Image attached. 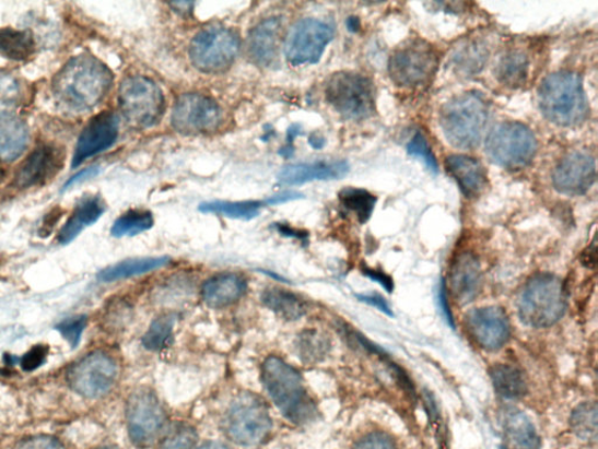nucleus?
<instances>
[{
	"label": "nucleus",
	"mask_w": 598,
	"mask_h": 449,
	"mask_svg": "<svg viewBox=\"0 0 598 449\" xmlns=\"http://www.w3.org/2000/svg\"><path fill=\"white\" fill-rule=\"evenodd\" d=\"M36 52V40L31 31L0 28V55L14 61H24Z\"/></svg>",
	"instance_id": "nucleus-30"
},
{
	"label": "nucleus",
	"mask_w": 598,
	"mask_h": 449,
	"mask_svg": "<svg viewBox=\"0 0 598 449\" xmlns=\"http://www.w3.org/2000/svg\"><path fill=\"white\" fill-rule=\"evenodd\" d=\"M113 73L104 62L82 55L68 61L54 80V94L66 109L85 111L96 107L113 85Z\"/></svg>",
	"instance_id": "nucleus-1"
},
{
	"label": "nucleus",
	"mask_w": 598,
	"mask_h": 449,
	"mask_svg": "<svg viewBox=\"0 0 598 449\" xmlns=\"http://www.w3.org/2000/svg\"><path fill=\"white\" fill-rule=\"evenodd\" d=\"M196 444V430L189 425L178 423L167 432L161 449H195Z\"/></svg>",
	"instance_id": "nucleus-40"
},
{
	"label": "nucleus",
	"mask_w": 598,
	"mask_h": 449,
	"mask_svg": "<svg viewBox=\"0 0 598 449\" xmlns=\"http://www.w3.org/2000/svg\"><path fill=\"white\" fill-rule=\"evenodd\" d=\"M224 426L234 442L253 447L268 438L271 418L262 399L247 392L234 399L226 413Z\"/></svg>",
	"instance_id": "nucleus-9"
},
{
	"label": "nucleus",
	"mask_w": 598,
	"mask_h": 449,
	"mask_svg": "<svg viewBox=\"0 0 598 449\" xmlns=\"http://www.w3.org/2000/svg\"><path fill=\"white\" fill-rule=\"evenodd\" d=\"M85 326H87V318L85 316H75V318L63 320L56 329L72 347H77L81 341Z\"/></svg>",
	"instance_id": "nucleus-43"
},
{
	"label": "nucleus",
	"mask_w": 598,
	"mask_h": 449,
	"mask_svg": "<svg viewBox=\"0 0 598 449\" xmlns=\"http://www.w3.org/2000/svg\"><path fill=\"white\" fill-rule=\"evenodd\" d=\"M118 130L119 121L115 113L104 111L94 116L83 128L78 140L72 162L73 168L113 146L118 138Z\"/></svg>",
	"instance_id": "nucleus-18"
},
{
	"label": "nucleus",
	"mask_w": 598,
	"mask_h": 449,
	"mask_svg": "<svg viewBox=\"0 0 598 449\" xmlns=\"http://www.w3.org/2000/svg\"><path fill=\"white\" fill-rule=\"evenodd\" d=\"M538 150L533 131L519 122L495 126L486 138L485 154L507 170H520L531 164Z\"/></svg>",
	"instance_id": "nucleus-7"
},
{
	"label": "nucleus",
	"mask_w": 598,
	"mask_h": 449,
	"mask_svg": "<svg viewBox=\"0 0 598 449\" xmlns=\"http://www.w3.org/2000/svg\"><path fill=\"white\" fill-rule=\"evenodd\" d=\"M117 377L116 361L104 352H95L73 365L67 374V381L78 394L97 399L112 391Z\"/></svg>",
	"instance_id": "nucleus-13"
},
{
	"label": "nucleus",
	"mask_w": 598,
	"mask_h": 449,
	"mask_svg": "<svg viewBox=\"0 0 598 449\" xmlns=\"http://www.w3.org/2000/svg\"><path fill=\"white\" fill-rule=\"evenodd\" d=\"M407 152L410 156L422 159L433 174L438 173V163L436 157L432 152L429 141H426L422 132H417L414 138L409 141Z\"/></svg>",
	"instance_id": "nucleus-42"
},
{
	"label": "nucleus",
	"mask_w": 598,
	"mask_h": 449,
	"mask_svg": "<svg viewBox=\"0 0 598 449\" xmlns=\"http://www.w3.org/2000/svg\"><path fill=\"white\" fill-rule=\"evenodd\" d=\"M282 21L268 19L256 25L248 36V54L262 68L275 63L282 42Z\"/></svg>",
	"instance_id": "nucleus-22"
},
{
	"label": "nucleus",
	"mask_w": 598,
	"mask_h": 449,
	"mask_svg": "<svg viewBox=\"0 0 598 449\" xmlns=\"http://www.w3.org/2000/svg\"><path fill=\"white\" fill-rule=\"evenodd\" d=\"M169 262L167 257L129 259L118 262L102 271L98 279L104 282H114L133 276L148 274L161 270Z\"/></svg>",
	"instance_id": "nucleus-29"
},
{
	"label": "nucleus",
	"mask_w": 598,
	"mask_h": 449,
	"mask_svg": "<svg viewBox=\"0 0 598 449\" xmlns=\"http://www.w3.org/2000/svg\"><path fill=\"white\" fill-rule=\"evenodd\" d=\"M339 201L356 215L359 222L364 224L371 218L377 204V197L363 189L347 188L339 192Z\"/></svg>",
	"instance_id": "nucleus-36"
},
{
	"label": "nucleus",
	"mask_w": 598,
	"mask_h": 449,
	"mask_svg": "<svg viewBox=\"0 0 598 449\" xmlns=\"http://www.w3.org/2000/svg\"><path fill=\"white\" fill-rule=\"evenodd\" d=\"M327 102L345 120L363 121L375 111L373 82L357 73L339 72L328 80Z\"/></svg>",
	"instance_id": "nucleus-8"
},
{
	"label": "nucleus",
	"mask_w": 598,
	"mask_h": 449,
	"mask_svg": "<svg viewBox=\"0 0 598 449\" xmlns=\"http://www.w3.org/2000/svg\"><path fill=\"white\" fill-rule=\"evenodd\" d=\"M439 64L436 48L421 38L408 39L389 58L388 71L397 86L418 90L429 86Z\"/></svg>",
	"instance_id": "nucleus-6"
},
{
	"label": "nucleus",
	"mask_w": 598,
	"mask_h": 449,
	"mask_svg": "<svg viewBox=\"0 0 598 449\" xmlns=\"http://www.w3.org/2000/svg\"><path fill=\"white\" fill-rule=\"evenodd\" d=\"M596 179V162L585 150L574 152L563 157L553 173V186L556 191L566 196H583L594 186Z\"/></svg>",
	"instance_id": "nucleus-16"
},
{
	"label": "nucleus",
	"mask_w": 598,
	"mask_h": 449,
	"mask_svg": "<svg viewBox=\"0 0 598 449\" xmlns=\"http://www.w3.org/2000/svg\"><path fill=\"white\" fill-rule=\"evenodd\" d=\"M502 426L507 441L515 449L541 448L538 432L523 411L516 407H506L502 412Z\"/></svg>",
	"instance_id": "nucleus-26"
},
{
	"label": "nucleus",
	"mask_w": 598,
	"mask_h": 449,
	"mask_svg": "<svg viewBox=\"0 0 598 449\" xmlns=\"http://www.w3.org/2000/svg\"><path fill=\"white\" fill-rule=\"evenodd\" d=\"M361 298V302L366 303L375 308H378L379 310L391 315V311L389 309V306L385 302V298H383L379 295H363L359 296Z\"/></svg>",
	"instance_id": "nucleus-50"
},
{
	"label": "nucleus",
	"mask_w": 598,
	"mask_h": 449,
	"mask_svg": "<svg viewBox=\"0 0 598 449\" xmlns=\"http://www.w3.org/2000/svg\"><path fill=\"white\" fill-rule=\"evenodd\" d=\"M350 173L347 161H317L284 166L279 174V181L284 186H301L315 180H336Z\"/></svg>",
	"instance_id": "nucleus-20"
},
{
	"label": "nucleus",
	"mask_w": 598,
	"mask_h": 449,
	"mask_svg": "<svg viewBox=\"0 0 598 449\" xmlns=\"http://www.w3.org/2000/svg\"><path fill=\"white\" fill-rule=\"evenodd\" d=\"M106 211V204L98 196L82 198L73 214L60 231L59 243L67 245L73 241L80 233L95 224Z\"/></svg>",
	"instance_id": "nucleus-27"
},
{
	"label": "nucleus",
	"mask_w": 598,
	"mask_h": 449,
	"mask_svg": "<svg viewBox=\"0 0 598 449\" xmlns=\"http://www.w3.org/2000/svg\"><path fill=\"white\" fill-rule=\"evenodd\" d=\"M61 161L57 147L50 145L37 147L16 170L14 186L19 189H28L43 185L57 173Z\"/></svg>",
	"instance_id": "nucleus-19"
},
{
	"label": "nucleus",
	"mask_w": 598,
	"mask_h": 449,
	"mask_svg": "<svg viewBox=\"0 0 598 449\" xmlns=\"http://www.w3.org/2000/svg\"><path fill=\"white\" fill-rule=\"evenodd\" d=\"M262 380L272 403L289 422L306 424L315 420L316 405L292 365L280 357H269L262 367Z\"/></svg>",
	"instance_id": "nucleus-2"
},
{
	"label": "nucleus",
	"mask_w": 598,
	"mask_h": 449,
	"mask_svg": "<svg viewBox=\"0 0 598 449\" xmlns=\"http://www.w3.org/2000/svg\"><path fill=\"white\" fill-rule=\"evenodd\" d=\"M101 449H118L116 447H105V448H101Z\"/></svg>",
	"instance_id": "nucleus-57"
},
{
	"label": "nucleus",
	"mask_w": 598,
	"mask_h": 449,
	"mask_svg": "<svg viewBox=\"0 0 598 449\" xmlns=\"http://www.w3.org/2000/svg\"><path fill=\"white\" fill-rule=\"evenodd\" d=\"M494 390L507 399H517L527 391L523 373L509 364L495 365L490 371Z\"/></svg>",
	"instance_id": "nucleus-32"
},
{
	"label": "nucleus",
	"mask_w": 598,
	"mask_h": 449,
	"mask_svg": "<svg viewBox=\"0 0 598 449\" xmlns=\"http://www.w3.org/2000/svg\"><path fill=\"white\" fill-rule=\"evenodd\" d=\"M303 196L298 192L289 191V192H284V193L278 194V196L270 197L269 199H267L265 204L266 205L284 204V203H288V202L296 201V199H300Z\"/></svg>",
	"instance_id": "nucleus-48"
},
{
	"label": "nucleus",
	"mask_w": 598,
	"mask_h": 449,
	"mask_svg": "<svg viewBox=\"0 0 598 449\" xmlns=\"http://www.w3.org/2000/svg\"><path fill=\"white\" fill-rule=\"evenodd\" d=\"M309 143L314 149H321L324 144H326V140H324L320 135H312L309 139Z\"/></svg>",
	"instance_id": "nucleus-53"
},
{
	"label": "nucleus",
	"mask_w": 598,
	"mask_h": 449,
	"mask_svg": "<svg viewBox=\"0 0 598 449\" xmlns=\"http://www.w3.org/2000/svg\"><path fill=\"white\" fill-rule=\"evenodd\" d=\"M155 225L153 215L146 210H130L119 217L112 228L116 238L133 237L149 231Z\"/></svg>",
	"instance_id": "nucleus-34"
},
{
	"label": "nucleus",
	"mask_w": 598,
	"mask_h": 449,
	"mask_svg": "<svg viewBox=\"0 0 598 449\" xmlns=\"http://www.w3.org/2000/svg\"><path fill=\"white\" fill-rule=\"evenodd\" d=\"M466 323L470 336L485 351H499L509 339V322L501 308L474 309L467 315Z\"/></svg>",
	"instance_id": "nucleus-17"
},
{
	"label": "nucleus",
	"mask_w": 598,
	"mask_h": 449,
	"mask_svg": "<svg viewBox=\"0 0 598 449\" xmlns=\"http://www.w3.org/2000/svg\"><path fill=\"white\" fill-rule=\"evenodd\" d=\"M199 449H231L228 446L220 442H207L202 445Z\"/></svg>",
	"instance_id": "nucleus-55"
},
{
	"label": "nucleus",
	"mask_w": 598,
	"mask_h": 449,
	"mask_svg": "<svg viewBox=\"0 0 598 449\" xmlns=\"http://www.w3.org/2000/svg\"><path fill=\"white\" fill-rule=\"evenodd\" d=\"M539 106L544 118L561 127H575L588 116L589 106L584 83L572 72H556L540 85Z\"/></svg>",
	"instance_id": "nucleus-3"
},
{
	"label": "nucleus",
	"mask_w": 598,
	"mask_h": 449,
	"mask_svg": "<svg viewBox=\"0 0 598 449\" xmlns=\"http://www.w3.org/2000/svg\"><path fill=\"white\" fill-rule=\"evenodd\" d=\"M529 70L528 57L521 51L506 52L495 66V76L509 88L524 85Z\"/></svg>",
	"instance_id": "nucleus-31"
},
{
	"label": "nucleus",
	"mask_w": 598,
	"mask_h": 449,
	"mask_svg": "<svg viewBox=\"0 0 598 449\" xmlns=\"http://www.w3.org/2000/svg\"><path fill=\"white\" fill-rule=\"evenodd\" d=\"M176 315L165 314L153 321L143 336V345L150 352H162L174 336Z\"/></svg>",
	"instance_id": "nucleus-35"
},
{
	"label": "nucleus",
	"mask_w": 598,
	"mask_h": 449,
	"mask_svg": "<svg viewBox=\"0 0 598 449\" xmlns=\"http://www.w3.org/2000/svg\"><path fill=\"white\" fill-rule=\"evenodd\" d=\"M24 90L19 78L0 71V107H15L22 103Z\"/></svg>",
	"instance_id": "nucleus-41"
},
{
	"label": "nucleus",
	"mask_w": 598,
	"mask_h": 449,
	"mask_svg": "<svg viewBox=\"0 0 598 449\" xmlns=\"http://www.w3.org/2000/svg\"><path fill=\"white\" fill-rule=\"evenodd\" d=\"M300 355L305 362H315L327 354L329 340L318 331H306L298 341Z\"/></svg>",
	"instance_id": "nucleus-39"
},
{
	"label": "nucleus",
	"mask_w": 598,
	"mask_h": 449,
	"mask_svg": "<svg viewBox=\"0 0 598 449\" xmlns=\"http://www.w3.org/2000/svg\"><path fill=\"white\" fill-rule=\"evenodd\" d=\"M301 127L298 125H294L288 129V135H286V145L281 150L280 154L283 157H290L294 154V141L300 135Z\"/></svg>",
	"instance_id": "nucleus-47"
},
{
	"label": "nucleus",
	"mask_w": 598,
	"mask_h": 449,
	"mask_svg": "<svg viewBox=\"0 0 598 449\" xmlns=\"http://www.w3.org/2000/svg\"><path fill=\"white\" fill-rule=\"evenodd\" d=\"M241 51V40L230 28L212 26L198 33L190 45V58L202 73L227 71Z\"/></svg>",
	"instance_id": "nucleus-11"
},
{
	"label": "nucleus",
	"mask_w": 598,
	"mask_h": 449,
	"mask_svg": "<svg viewBox=\"0 0 598 449\" xmlns=\"http://www.w3.org/2000/svg\"><path fill=\"white\" fill-rule=\"evenodd\" d=\"M224 120L222 110L210 96L187 93L178 97L171 122L184 135L210 134Z\"/></svg>",
	"instance_id": "nucleus-14"
},
{
	"label": "nucleus",
	"mask_w": 598,
	"mask_h": 449,
	"mask_svg": "<svg viewBox=\"0 0 598 449\" xmlns=\"http://www.w3.org/2000/svg\"><path fill=\"white\" fill-rule=\"evenodd\" d=\"M520 319L527 326L549 328L567 310V296L560 279L539 274L527 282L518 302Z\"/></svg>",
	"instance_id": "nucleus-5"
},
{
	"label": "nucleus",
	"mask_w": 598,
	"mask_h": 449,
	"mask_svg": "<svg viewBox=\"0 0 598 449\" xmlns=\"http://www.w3.org/2000/svg\"><path fill=\"white\" fill-rule=\"evenodd\" d=\"M4 177H5V174L2 170H0V181H2Z\"/></svg>",
	"instance_id": "nucleus-56"
},
{
	"label": "nucleus",
	"mask_w": 598,
	"mask_h": 449,
	"mask_svg": "<svg viewBox=\"0 0 598 449\" xmlns=\"http://www.w3.org/2000/svg\"><path fill=\"white\" fill-rule=\"evenodd\" d=\"M364 274H366V275H367L368 277H371L372 280L379 282V284H380L387 292H391V291H392V280H391L388 275H386L385 273L379 272V271H377V270L365 269V270H364Z\"/></svg>",
	"instance_id": "nucleus-49"
},
{
	"label": "nucleus",
	"mask_w": 598,
	"mask_h": 449,
	"mask_svg": "<svg viewBox=\"0 0 598 449\" xmlns=\"http://www.w3.org/2000/svg\"><path fill=\"white\" fill-rule=\"evenodd\" d=\"M98 173L97 168H90L81 172L79 175L73 177L72 179L68 180L67 185L65 186V189H68L74 185H78V182L83 181L85 179L92 178L96 176Z\"/></svg>",
	"instance_id": "nucleus-51"
},
{
	"label": "nucleus",
	"mask_w": 598,
	"mask_h": 449,
	"mask_svg": "<svg viewBox=\"0 0 598 449\" xmlns=\"http://www.w3.org/2000/svg\"><path fill=\"white\" fill-rule=\"evenodd\" d=\"M347 25L351 32H356L359 28H361V21H359L356 16H350Z\"/></svg>",
	"instance_id": "nucleus-54"
},
{
	"label": "nucleus",
	"mask_w": 598,
	"mask_h": 449,
	"mask_svg": "<svg viewBox=\"0 0 598 449\" xmlns=\"http://www.w3.org/2000/svg\"><path fill=\"white\" fill-rule=\"evenodd\" d=\"M119 108L136 128L156 126L165 110V98L155 82L145 76L127 78L118 92Z\"/></svg>",
	"instance_id": "nucleus-10"
},
{
	"label": "nucleus",
	"mask_w": 598,
	"mask_h": 449,
	"mask_svg": "<svg viewBox=\"0 0 598 449\" xmlns=\"http://www.w3.org/2000/svg\"><path fill=\"white\" fill-rule=\"evenodd\" d=\"M444 166L467 198H476L485 190L488 174L480 161L467 155H452L444 161Z\"/></svg>",
	"instance_id": "nucleus-23"
},
{
	"label": "nucleus",
	"mask_w": 598,
	"mask_h": 449,
	"mask_svg": "<svg viewBox=\"0 0 598 449\" xmlns=\"http://www.w3.org/2000/svg\"><path fill=\"white\" fill-rule=\"evenodd\" d=\"M333 36V28L321 21L306 19L297 22L286 36V60L293 66L317 63Z\"/></svg>",
	"instance_id": "nucleus-15"
},
{
	"label": "nucleus",
	"mask_w": 598,
	"mask_h": 449,
	"mask_svg": "<svg viewBox=\"0 0 598 449\" xmlns=\"http://www.w3.org/2000/svg\"><path fill=\"white\" fill-rule=\"evenodd\" d=\"M28 143L27 125L13 113L0 111V161L19 158Z\"/></svg>",
	"instance_id": "nucleus-25"
},
{
	"label": "nucleus",
	"mask_w": 598,
	"mask_h": 449,
	"mask_svg": "<svg viewBox=\"0 0 598 449\" xmlns=\"http://www.w3.org/2000/svg\"><path fill=\"white\" fill-rule=\"evenodd\" d=\"M352 449H397L395 442L385 434H371L359 440Z\"/></svg>",
	"instance_id": "nucleus-45"
},
{
	"label": "nucleus",
	"mask_w": 598,
	"mask_h": 449,
	"mask_svg": "<svg viewBox=\"0 0 598 449\" xmlns=\"http://www.w3.org/2000/svg\"><path fill=\"white\" fill-rule=\"evenodd\" d=\"M48 355L47 345H36L25 354L21 359V367L24 371L31 373L37 370L46 362Z\"/></svg>",
	"instance_id": "nucleus-44"
},
{
	"label": "nucleus",
	"mask_w": 598,
	"mask_h": 449,
	"mask_svg": "<svg viewBox=\"0 0 598 449\" xmlns=\"http://www.w3.org/2000/svg\"><path fill=\"white\" fill-rule=\"evenodd\" d=\"M438 299H439V306L443 309V312L446 314V318H447L448 322L454 327L452 314H450V310L447 306L446 288H444V286H442L441 290H439Z\"/></svg>",
	"instance_id": "nucleus-52"
},
{
	"label": "nucleus",
	"mask_w": 598,
	"mask_h": 449,
	"mask_svg": "<svg viewBox=\"0 0 598 449\" xmlns=\"http://www.w3.org/2000/svg\"><path fill=\"white\" fill-rule=\"evenodd\" d=\"M263 305L286 321H296L306 314V302L300 295L282 290L268 288L261 296Z\"/></svg>",
	"instance_id": "nucleus-28"
},
{
	"label": "nucleus",
	"mask_w": 598,
	"mask_h": 449,
	"mask_svg": "<svg viewBox=\"0 0 598 449\" xmlns=\"http://www.w3.org/2000/svg\"><path fill=\"white\" fill-rule=\"evenodd\" d=\"M20 449H66V447L56 438L37 436L24 440Z\"/></svg>",
	"instance_id": "nucleus-46"
},
{
	"label": "nucleus",
	"mask_w": 598,
	"mask_h": 449,
	"mask_svg": "<svg viewBox=\"0 0 598 449\" xmlns=\"http://www.w3.org/2000/svg\"><path fill=\"white\" fill-rule=\"evenodd\" d=\"M482 270L477 258L471 253L458 256L449 275V286L456 302L460 305L473 302L482 290Z\"/></svg>",
	"instance_id": "nucleus-21"
},
{
	"label": "nucleus",
	"mask_w": 598,
	"mask_h": 449,
	"mask_svg": "<svg viewBox=\"0 0 598 449\" xmlns=\"http://www.w3.org/2000/svg\"><path fill=\"white\" fill-rule=\"evenodd\" d=\"M265 202H212L201 204L199 210L202 213H215L225 215L227 218L238 221H251L260 214Z\"/></svg>",
	"instance_id": "nucleus-33"
},
{
	"label": "nucleus",
	"mask_w": 598,
	"mask_h": 449,
	"mask_svg": "<svg viewBox=\"0 0 598 449\" xmlns=\"http://www.w3.org/2000/svg\"><path fill=\"white\" fill-rule=\"evenodd\" d=\"M488 48L478 42H468L457 48L454 57L456 68L467 74L480 72L488 61Z\"/></svg>",
	"instance_id": "nucleus-37"
},
{
	"label": "nucleus",
	"mask_w": 598,
	"mask_h": 449,
	"mask_svg": "<svg viewBox=\"0 0 598 449\" xmlns=\"http://www.w3.org/2000/svg\"><path fill=\"white\" fill-rule=\"evenodd\" d=\"M574 434L585 440L595 442L597 439V406L595 403L578 405L571 418Z\"/></svg>",
	"instance_id": "nucleus-38"
},
{
	"label": "nucleus",
	"mask_w": 598,
	"mask_h": 449,
	"mask_svg": "<svg viewBox=\"0 0 598 449\" xmlns=\"http://www.w3.org/2000/svg\"><path fill=\"white\" fill-rule=\"evenodd\" d=\"M167 417L159 397L148 389L136 390L127 403V425L132 442L139 447L155 444Z\"/></svg>",
	"instance_id": "nucleus-12"
},
{
	"label": "nucleus",
	"mask_w": 598,
	"mask_h": 449,
	"mask_svg": "<svg viewBox=\"0 0 598 449\" xmlns=\"http://www.w3.org/2000/svg\"><path fill=\"white\" fill-rule=\"evenodd\" d=\"M489 121V106L477 93H466L450 99L439 113L444 137L454 146L472 149L480 144Z\"/></svg>",
	"instance_id": "nucleus-4"
},
{
	"label": "nucleus",
	"mask_w": 598,
	"mask_h": 449,
	"mask_svg": "<svg viewBox=\"0 0 598 449\" xmlns=\"http://www.w3.org/2000/svg\"><path fill=\"white\" fill-rule=\"evenodd\" d=\"M247 292V281L236 273H221L207 282L201 290L203 303L214 309L226 308L238 302Z\"/></svg>",
	"instance_id": "nucleus-24"
}]
</instances>
